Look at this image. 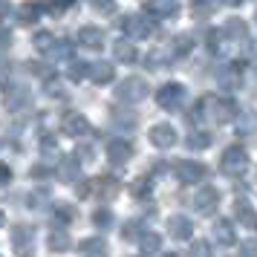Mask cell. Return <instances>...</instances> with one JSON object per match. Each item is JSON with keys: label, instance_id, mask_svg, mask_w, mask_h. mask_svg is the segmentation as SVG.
<instances>
[{"label": "cell", "instance_id": "obj_22", "mask_svg": "<svg viewBox=\"0 0 257 257\" xmlns=\"http://www.w3.org/2000/svg\"><path fill=\"white\" fill-rule=\"evenodd\" d=\"M214 240L220 245H231L234 243V225L228 220H217L214 222Z\"/></svg>", "mask_w": 257, "mask_h": 257}, {"label": "cell", "instance_id": "obj_9", "mask_svg": "<svg viewBox=\"0 0 257 257\" xmlns=\"http://www.w3.org/2000/svg\"><path fill=\"white\" fill-rule=\"evenodd\" d=\"M12 248L21 257L32 254V248H35V228H29V225H15L12 228Z\"/></svg>", "mask_w": 257, "mask_h": 257}, {"label": "cell", "instance_id": "obj_26", "mask_svg": "<svg viewBox=\"0 0 257 257\" xmlns=\"http://www.w3.org/2000/svg\"><path fill=\"white\" fill-rule=\"evenodd\" d=\"M38 18H41V6H38V3H24V6L18 9V21L24 26H32Z\"/></svg>", "mask_w": 257, "mask_h": 257}, {"label": "cell", "instance_id": "obj_25", "mask_svg": "<svg viewBox=\"0 0 257 257\" xmlns=\"http://www.w3.org/2000/svg\"><path fill=\"white\" fill-rule=\"evenodd\" d=\"M113 55H116V61L130 64V61H136V47H133L130 41H116V44H113Z\"/></svg>", "mask_w": 257, "mask_h": 257}, {"label": "cell", "instance_id": "obj_44", "mask_svg": "<svg viewBox=\"0 0 257 257\" xmlns=\"http://www.w3.org/2000/svg\"><path fill=\"white\" fill-rule=\"evenodd\" d=\"M174 49H176V52H188V49H191V38L179 35V38H176V44H174Z\"/></svg>", "mask_w": 257, "mask_h": 257}, {"label": "cell", "instance_id": "obj_39", "mask_svg": "<svg viewBox=\"0 0 257 257\" xmlns=\"http://www.w3.org/2000/svg\"><path fill=\"white\" fill-rule=\"evenodd\" d=\"M130 191H133L136 197H145V194H151V179H148V176H139V179L133 182V188H130Z\"/></svg>", "mask_w": 257, "mask_h": 257}, {"label": "cell", "instance_id": "obj_1", "mask_svg": "<svg viewBox=\"0 0 257 257\" xmlns=\"http://www.w3.org/2000/svg\"><path fill=\"white\" fill-rule=\"evenodd\" d=\"M245 168H248V153H245L240 145H231V148L222 151L220 171L225 176H240V174H245Z\"/></svg>", "mask_w": 257, "mask_h": 257}, {"label": "cell", "instance_id": "obj_32", "mask_svg": "<svg viewBox=\"0 0 257 257\" xmlns=\"http://www.w3.org/2000/svg\"><path fill=\"white\" fill-rule=\"evenodd\" d=\"M67 75H70V81H81V78L90 75V64H87V61H70Z\"/></svg>", "mask_w": 257, "mask_h": 257}, {"label": "cell", "instance_id": "obj_52", "mask_svg": "<svg viewBox=\"0 0 257 257\" xmlns=\"http://www.w3.org/2000/svg\"><path fill=\"white\" fill-rule=\"evenodd\" d=\"M225 3H228V6H240V3H243V0H225Z\"/></svg>", "mask_w": 257, "mask_h": 257}, {"label": "cell", "instance_id": "obj_41", "mask_svg": "<svg viewBox=\"0 0 257 257\" xmlns=\"http://www.w3.org/2000/svg\"><path fill=\"white\" fill-rule=\"evenodd\" d=\"M52 44H55V41H52V35H49V32H38V35H35V47L41 49V52H49V47H52Z\"/></svg>", "mask_w": 257, "mask_h": 257}, {"label": "cell", "instance_id": "obj_28", "mask_svg": "<svg viewBox=\"0 0 257 257\" xmlns=\"http://www.w3.org/2000/svg\"><path fill=\"white\" fill-rule=\"evenodd\" d=\"M49 248L52 251H67L70 248V234L64 231V228H52V234H49Z\"/></svg>", "mask_w": 257, "mask_h": 257}, {"label": "cell", "instance_id": "obj_8", "mask_svg": "<svg viewBox=\"0 0 257 257\" xmlns=\"http://www.w3.org/2000/svg\"><path fill=\"white\" fill-rule=\"evenodd\" d=\"M174 171H176V179H179L182 185H197L199 179L205 176V165L202 162H191V159H179Z\"/></svg>", "mask_w": 257, "mask_h": 257}, {"label": "cell", "instance_id": "obj_36", "mask_svg": "<svg viewBox=\"0 0 257 257\" xmlns=\"http://www.w3.org/2000/svg\"><path fill=\"white\" fill-rule=\"evenodd\" d=\"M52 220H55V222H70L72 220V208L67 205V202L52 205Z\"/></svg>", "mask_w": 257, "mask_h": 257}, {"label": "cell", "instance_id": "obj_17", "mask_svg": "<svg viewBox=\"0 0 257 257\" xmlns=\"http://www.w3.org/2000/svg\"><path fill=\"white\" fill-rule=\"evenodd\" d=\"M78 44L87 47V49H101L104 32H101L98 26H81V29H78Z\"/></svg>", "mask_w": 257, "mask_h": 257}, {"label": "cell", "instance_id": "obj_51", "mask_svg": "<svg viewBox=\"0 0 257 257\" xmlns=\"http://www.w3.org/2000/svg\"><path fill=\"white\" fill-rule=\"evenodd\" d=\"M9 15V0H0V18Z\"/></svg>", "mask_w": 257, "mask_h": 257}, {"label": "cell", "instance_id": "obj_42", "mask_svg": "<svg viewBox=\"0 0 257 257\" xmlns=\"http://www.w3.org/2000/svg\"><path fill=\"white\" fill-rule=\"evenodd\" d=\"M136 231H139V222H127V225L121 228V237H124V240H136Z\"/></svg>", "mask_w": 257, "mask_h": 257}, {"label": "cell", "instance_id": "obj_24", "mask_svg": "<svg viewBox=\"0 0 257 257\" xmlns=\"http://www.w3.org/2000/svg\"><path fill=\"white\" fill-rule=\"evenodd\" d=\"M139 245H142V251H145V254H156V251L162 248V237H159L156 231H145L139 237Z\"/></svg>", "mask_w": 257, "mask_h": 257}, {"label": "cell", "instance_id": "obj_40", "mask_svg": "<svg viewBox=\"0 0 257 257\" xmlns=\"http://www.w3.org/2000/svg\"><path fill=\"white\" fill-rule=\"evenodd\" d=\"M240 257H257V237L240 243Z\"/></svg>", "mask_w": 257, "mask_h": 257}, {"label": "cell", "instance_id": "obj_34", "mask_svg": "<svg viewBox=\"0 0 257 257\" xmlns=\"http://www.w3.org/2000/svg\"><path fill=\"white\" fill-rule=\"evenodd\" d=\"M168 58H174V52H151L148 58H145V67H151V70H159V67H165V61Z\"/></svg>", "mask_w": 257, "mask_h": 257}, {"label": "cell", "instance_id": "obj_6", "mask_svg": "<svg viewBox=\"0 0 257 257\" xmlns=\"http://www.w3.org/2000/svg\"><path fill=\"white\" fill-rule=\"evenodd\" d=\"M121 29H124V35L133 38V41H139V38H148L156 32V26H153L151 18H142V15H127L124 21H121Z\"/></svg>", "mask_w": 257, "mask_h": 257}, {"label": "cell", "instance_id": "obj_49", "mask_svg": "<svg viewBox=\"0 0 257 257\" xmlns=\"http://www.w3.org/2000/svg\"><path fill=\"white\" fill-rule=\"evenodd\" d=\"M9 75H12V64H0V84H6Z\"/></svg>", "mask_w": 257, "mask_h": 257}, {"label": "cell", "instance_id": "obj_4", "mask_svg": "<svg viewBox=\"0 0 257 257\" xmlns=\"http://www.w3.org/2000/svg\"><path fill=\"white\" fill-rule=\"evenodd\" d=\"M148 95V81L145 78H124V81L116 87V98L118 101H124V104H136V101H142Z\"/></svg>", "mask_w": 257, "mask_h": 257}, {"label": "cell", "instance_id": "obj_12", "mask_svg": "<svg viewBox=\"0 0 257 257\" xmlns=\"http://www.w3.org/2000/svg\"><path fill=\"white\" fill-rule=\"evenodd\" d=\"M217 81H220V87H225V90H237L240 81H243V64H225V67H220Z\"/></svg>", "mask_w": 257, "mask_h": 257}, {"label": "cell", "instance_id": "obj_2", "mask_svg": "<svg viewBox=\"0 0 257 257\" xmlns=\"http://www.w3.org/2000/svg\"><path fill=\"white\" fill-rule=\"evenodd\" d=\"M75 191H78V197L95 194V197H101V199H113L121 188H118V179H113V176H98V179H93V182H84V185L75 188Z\"/></svg>", "mask_w": 257, "mask_h": 257}, {"label": "cell", "instance_id": "obj_14", "mask_svg": "<svg viewBox=\"0 0 257 257\" xmlns=\"http://www.w3.org/2000/svg\"><path fill=\"white\" fill-rule=\"evenodd\" d=\"M234 217H237V222H240L243 228H248V231L257 228V211L251 208L248 199H237V202H234Z\"/></svg>", "mask_w": 257, "mask_h": 257}, {"label": "cell", "instance_id": "obj_3", "mask_svg": "<svg viewBox=\"0 0 257 257\" xmlns=\"http://www.w3.org/2000/svg\"><path fill=\"white\" fill-rule=\"evenodd\" d=\"M202 107H208L205 116H208L211 121H217V124H228V121L237 116V104H234L231 98H205Z\"/></svg>", "mask_w": 257, "mask_h": 257}, {"label": "cell", "instance_id": "obj_21", "mask_svg": "<svg viewBox=\"0 0 257 257\" xmlns=\"http://www.w3.org/2000/svg\"><path fill=\"white\" fill-rule=\"evenodd\" d=\"M222 35L228 38V41H248V26L240 18H231V21H225V26H222Z\"/></svg>", "mask_w": 257, "mask_h": 257}, {"label": "cell", "instance_id": "obj_13", "mask_svg": "<svg viewBox=\"0 0 257 257\" xmlns=\"http://www.w3.org/2000/svg\"><path fill=\"white\" fill-rule=\"evenodd\" d=\"M145 12L151 18H176L179 15V3L176 0H148Z\"/></svg>", "mask_w": 257, "mask_h": 257}, {"label": "cell", "instance_id": "obj_54", "mask_svg": "<svg viewBox=\"0 0 257 257\" xmlns=\"http://www.w3.org/2000/svg\"><path fill=\"white\" fill-rule=\"evenodd\" d=\"M162 257H179V254H174V251H171V254H162Z\"/></svg>", "mask_w": 257, "mask_h": 257}, {"label": "cell", "instance_id": "obj_47", "mask_svg": "<svg viewBox=\"0 0 257 257\" xmlns=\"http://www.w3.org/2000/svg\"><path fill=\"white\" fill-rule=\"evenodd\" d=\"M6 47H12V32L9 29H0V49H6Z\"/></svg>", "mask_w": 257, "mask_h": 257}, {"label": "cell", "instance_id": "obj_31", "mask_svg": "<svg viewBox=\"0 0 257 257\" xmlns=\"http://www.w3.org/2000/svg\"><path fill=\"white\" fill-rule=\"evenodd\" d=\"M257 127V116L251 113V110H245V113H240V118H237V133H254Z\"/></svg>", "mask_w": 257, "mask_h": 257}, {"label": "cell", "instance_id": "obj_35", "mask_svg": "<svg viewBox=\"0 0 257 257\" xmlns=\"http://www.w3.org/2000/svg\"><path fill=\"white\" fill-rule=\"evenodd\" d=\"M93 225L95 228H110L113 225V214H110V208H98L93 214Z\"/></svg>", "mask_w": 257, "mask_h": 257}, {"label": "cell", "instance_id": "obj_48", "mask_svg": "<svg viewBox=\"0 0 257 257\" xmlns=\"http://www.w3.org/2000/svg\"><path fill=\"white\" fill-rule=\"evenodd\" d=\"M47 93L49 95H58V98H61V95H64V90H61L58 81H47Z\"/></svg>", "mask_w": 257, "mask_h": 257}, {"label": "cell", "instance_id": "obj_53", "mask_svg": "<svg viewBox=\"0 0 257 257\" xmlns=\"http://www.w3.org/2000/svg\"><path fill=\"white\" fill-rule=\"evenodd\" d=\"M3 222H6V214H3V208H0V228H3Z\"/></svg>", "mask_w": 257, "mask_h": 257}, {"label": "cell", "instance_id": "obj_45", "mask_svg": "<svg viewBox=\"0 0 257 257\" xmlns=\"http://www.w3.org/2000/svg\"><path fill=\"white\" fill-rule=\"evenodd\" d=\"M205 38H208V49H211V52H217V49H220V32H214V29H211Z\"/></svg>", "mask_w": 257, "mask_h": 257}, {"label": "cell", "instance_id": "obj_7", "mask_svg": "<svg viewBox=\"0 0 257 257\" xmlns=\"http://www.w3.org/2000/svg\"><path fill=\"white\" fill-rule=\"evenodd\" d=\"M217 205H220V191L214 185H199L197 191H194V208L199 211V214H214L217 211Z\"/></svg>", "mask_w": 257, "mask_h": 257}, {"label": "cell", "instance_id": "obj_38", "mask_svg": "<svg viewBox=\"0 0 257 257\" xmlns=\"http://www.w3.org/2000/svg\"><path fill=\"white\" fill-rule=\"evenodd\" d=\"M90 3H93L95 12H101V15H113L116 12V0H90Z\"/></svg>", "mask_w": 257, "mask_h": 257}, {"label": "cell", "instance_id": "obj_11", "mask_svg": "<svg viewBox=\"0 0 257 257\" xmlns=\"http://www.w3.org/2000/svg\"><path fill=\"white\" fill-rule=\"evenodd\" d=\"M133 156V145L127 139H110L107 142V159L113 165H124Z\"/></svg>", "mask_w": 257, "mask_h": 257}, {"label": "cell", "instance_id": "obj_5", "mask_svg": "<svg viewBox=\"0 0 257 257\" xmlns=\"http://www.w3.org/2000/svg\"><path fill=\"white\" fill-rule=\"evenodd\" d=\"M156 101H159V107L162 110H179L182 107V101H185V87L182 84H162L159 87V93H156Z\"/></svg>", "mask_w": 257, "mask_h": 257}, {"label": "cell", "instance_id": "obj_29", "mask_svg": "<svg viewBox=\"0 0 257 257\" xmlns=\"http://www.w3.org/2000/svg\"><path fill=\"white\" fill-rule=\"evenodd\" d=\"M113 124H116L118 130H133L136 124H139V118H136V113H121V110H113Z\"/></svg>", "mask_w": 257, "mask_h": 257}, {"label": "cell", "instance_id": "obj_20", "mask_svg": "<svg viewBox=\"0 0 257 257\" xmlns=\"http://www.w3.org/2000/svg\"><path fill=\"white\" fill-rule=\"evenodd\" d=\"M90 78H93L95 84H110L116 78V70H113V64L98 61V64H90Z\"/></svg>", "mask_w": 257, "mask_h": 257}, {"label": "cell", "instance_id": "obj_15", "mask_svg": "<svg viewBox=\"0 0 257 257\" xmlns=\"http://www.w3.org/2000/svg\"><path fill=\"white\" fill-rule=\"evenodd\" d=\"M29 101H32V93H29L26 87H9V90H6V95H3V104H6V110H24Z\"/></svg>", "mask_w": 257, "mask_h": 257}, {"label": "cell", "instance_id": "obj_30", "mask_svg": "<svg viewBox=\"0 0 257 257\" xmlns=\"http://www.w3.org/2000/svg\"><path fill=\"white\" fill-rule=\"evenodd\" d=\"M214 9H217V0H191V15L194 18H211Z\"/></svg>", "mask_w": 257, "mask_h": 257}, {"label": "cell", "instance_id": "obj_27", "mask_svg": "<svg viewBox=\"0 0 257 257\" xmlns=\"http://www.w3.org/2000/svg\"><path fill=\"white\" fill-rule=\"evenodd\" d=\"M78 251L81 254H107V243L101 237H90V240H81L78 243Z\"/></svg>", "mask_w": 257, "mask_h": 257}, {"label": "cell", "instance_id": "obj_23", "mask_svg": "<svg viewBox=\"0 0 257 257\" xmlns=\"http://www.w3.org/2000/svg\"><path fill=\"white\" fill-rule=\"evenodd\" d=\"M211 142H214V136H211L208 130H194L185 139V145L191 151H205V148H211Z\"/></svg>", "mask_w": 257, "mask_h": 257}, {"label": "cell", "instance_id": "obj_33", "mask_svg": "<svg viewBox=\"0 0 257 257\" xmlns=\"http://www.w3.org/2000/svg\"><path fill=\"white\" fill-rule=\"evenodd\" d=\"M49 55H52L55 61H58V58H70V55H72V44H70V41H55V44L49 47Z\"/></svg>", "mask_w": 257, "mask_h": 257}, {"label": "cell", "instance_id": "obj_37", "mask_svg": "<svg viewBox=\"0 0 257 257\" xmlns=\"http://www.w3.org/2000/svg\"><path fill=\"white\" fill-rule=\"evenodd\" d=\"M188 257H211V245L205 243V240H194V245H191Z\"/></svg>", "mask_w": 257, "mask_h": 257}, {"label": "cell", "instance_id": "obj_50", "mask_svg": "<svg viewBox=\"0 0 257 257\" xmlns=\"http://www.w3.org/2000/svg\"><path fill=\"white\" fill-rule=\"evenodd\" d=\"M29 72H35V75H49V70H47V67H41L38 61H35V64H29Z\"/></svg>", "mask_w": 257, "mask_h": 257}, {"label": "cell", "instance_id": "obj_19", "mask_svg": "<svg viewBox=\"0 0 257 257\" xmlns=\"http://www.w3.org/2000/svg\"><path fill=\"white\" fill-rule=\"evenodd\" d=\"M78 174H81V162H78V156H67V159H61L58 179H64V182H75Z\"/></svg>", "mask_w": 257, "mask_h": 257}, {"label": "cell", "instance_id": "obj_10", "mask_svg": "<svg viewBox=\"0 0 257 257\" xmlns=\"http://www.w3.org/2000/svg\"><path fill=\"white\" fill-rule=\"evenodd\" d=\"M61 130L67 133V136H72V139H81V136H87L90 133V121H87V116H81V113H64V118H61Z\"/></svg>", "mask_w": 257, "mask_h": 257}, {"label": "cell", "instance_id": "obj_18", "mask_svg": "<svg viewBox=\"0 0 257 257\" xmlns=\"http://www.w3.org/2000/svg\"><path fill=\"white\" fill-rule=\"evenodd\" d=\"M168 231L174 234L176 240H191V234H194V222L188 220V217H171L168 220Z\"/></svg>", "mask_w": 257, "mask_h": 257}, {"label": "cell", "instance_id": "obj_16", "mask_svg": "<svg viewBox=\"0 0 257 257\" xmlns=\"http://www.w3.org/2000/svg\"><path fill=\"white\" fill-rule=\"evenodd\" d=\"M151 142L156 148H174L176 145L174 124H156V127H151Z\"/></svg>", "mask_w": 257, "mask_h": 257}, {"label": "cell", "instance_id": "obj_46", "mask_svg": "<svg viewBox=\"0 0 257 257\" xmlns=\"http://www.w3.org/2000/svg\"><path fill=\"white\" fill-rule=\"evenodd\" d=\"M9 179H12V168L0 162V185H9Z\"/></svg>", "mask_w": 257, "mask_h": 257}, {"label": "cell", "instance_id": "obj_43", "mask_svg": "<svg viewBox=\"0 0 257 257\" xmlns=\"http://www.w3.org/2000/svg\"><path fill=\"white\" fill-rule=\"evenodd\" d=\"M72 3H75V0H49V9H52V12H64V9H70Z\"/></svg>", "mask_w": 257, "mask_h": 257}]
</instances>
